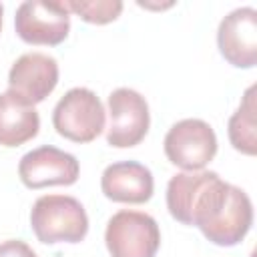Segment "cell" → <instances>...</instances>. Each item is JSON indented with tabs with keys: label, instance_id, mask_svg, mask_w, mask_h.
<instances>
[{
	"label": "cell",
	"instance_id": "1",
	"mask_svg": "<svg viewBox=\"0 0 257 257\" xmlns=\"http://www.w3.org/2000/svg\"><path fill=\"white\" fill-rule=\"evenodd\" d=\"M30 227L40 243H78L88 231V217L74 197L44 195L32 205Z\"/></svg>",
	"mask_w": 257,
	"mask_h": 257
},
{
	"label": "cell",
	"instance_id": "2",
	"mask_svg": "<svg viewBox=\"0 0 257 257\" xmlns=\"http://www.w3.org/2000/svg\"><path fill=\"white\" fill-rule=\"evenodd\" d=\"M56 133L72 143H90L104 128V108L98 96L84 86L70 88L52 110Z\"/></svg>",
	"mask_w": 257,
	"mask_h": 257
},
{
	"label": "cell",
	"instance_id": "3",
	"mask_svg": "<svg viewBox=\"0 0 257 257\" xmlns=\"http://www.w3.org/2000/svg\"><path fill=\"white\" fill-rule=\"evenodd\" d=\"M104 243L110 257H155L161 231L151 215L122 209L108 219Z\"/></svg>",
	"mask_w": 257,
	"mask_h": 257
},
{
	"label": "cell",
	"instance_id": "4",
	"mask_svg": "<svg viewBox=\"0 0 257 257\" xmlns=\"http://www.w3.org/2000/svg\"><path fill=\"white\" fill-rule=\"evenodd\" d=\"M16 34L28 44L56 46L70 30V12L60 0H26L16 8Z\"/></svg>",
	"mask_w": 257,
	"mask_h": 257
},
{
	"label": "cell",
	"instance_id": "5",
	"mask_svg": "<svg viewBox=\"0 0 257 257\" xmlns=\"http://www.w3.org/2000/svg\"><path fill=\"white\" fill-rule=\"evenodd\" d=\"M165 155L183 171H203L217 155V137L209 122L201 118H183L165 135Z\"/></svg>",
	"mask_w": 257,
	"mask_h": 257
},
{
	"label": "cell",
	"instance_id": "6",
	"mask_svg": "<svg viewBox=\"0 0 257 257\" xmlns=\"http://www.w3.org/2000/svg\"><path fill=\"white\" fill-rule=\"evenodd\" d=\"M108 131L106 143L116 149L139 145L151 124L149 104L143 94L133 88H116L108 94Z\"/></svg>",
	"mask_w": 257,
	"mask_h": 257
},
{
	"label": "cell",
	"instance_id": "7",
	"mask_svg": "<svg viewBox=\"0 0 257 257\" xmlns=\"http://www.w3.org/2000/svg\"><path fill=\"white\" fill-rule=\"evenodd\" d=\"M80 165L74 155L64 153L52 145H42L26 153L18 163L20 181L28 189H42L50 185L76 183Z\"/></svg>",
	"mask_w": 257,
	"mask_h": 257
},
{
	"label": "cell",
	"instance_id": "8",
	"mask_svg": "<svg viewBox=\"0 0 257 257\" xmlns=\"http://www.w3.org/2000/svg\"><path fill=\"white\" fill-rule=\"evenodd\" d=\"M217 44L223 58L237 68H251L257 62V10L251 6L229 12L217 30Z\"/></svg>",
	"mask_w": 257,
	"mask_h": 257
},
{
	"label": "cell",
	"instance_id": "9",
	"mask_svg": "<svg viewBox=\"0 0 257 257\" xmlns=\"http://www.w3.org/2000/svg\"><path fill=\"white\" fill-rule=\"evenodd\" d=\"M58 82V62L44 52H26L12 64L8 86L30 104L42 102Z\"/></svg>",
	"mask_w": 257,
	"mask_h": 257
},
{
	"label": "cell",
	"instance_id": "10",
	"mask_svg": "<svg viewBox=\"0 0 257 257\" xmlns=\"http://www.w3.org/2000/svg\"><path fill=\"white\" fill-rule=\"evenodd\" d=\"M100 189L106 199L116 203L141 205L153 197V173L137 161H118L104 169Z\"/></svg>",
	"mask_w": 257,
	"mask_h": 257
},
{
	"label": "cell",
	"instance_id": "11",
	"mask_svg": "<svg viewBox=\"0 0 257 257\" xmlns=\"http://www.w3.org/2000/svg\"><path fill=\"white\" fill-rule=\"evenodd\" d=\"M253 223V205L247 193L235 185L229 187V195L219 215L205 227L201 233L215 245L231 247L237 245L251 229Z\"/></svg>",
	"mask_w": 257,
	"mask_h": 257
},
{
	"label": "cell",
	"instance_id": "12",
	"mask_svg": "<svg viewBox=\"0 0 257 257\" xmlns=\"http://www.w3.org/2000/svg\"><path fill=\"white\" fill-rule=\"evenodd\" d=\"M40 128V116L34 104L12 92H0V145L20 147L34 139Z\"/></svg>",
	"mask_w": 257,
	"mask_h": 257
},
{
	"label": "cell",
	"instance_id": "13",
	"mask_svg": "<svg viewBox=\"0 0 257 257\" xmlns=\"http://www.w3.org/2000/svg\"><path fill=\"white\" fill-rule=\"evenodd\" d=\"M213 175L215 171H183L171 177L167 185V209L173 219L191 225V211Z\"/></svg>",
	"mask_w": 257,
	"mask_h": 257
},
{
	"label": "cell",
	"instance_id": "14",
	"mask_svg": "<svg viewBox=\"0 0 257 257\" xmlns=\"http://www.w3.org/2000/svg\"><path fill=\"white\" fill-rule=\"evenodd\" d=\"M253 94H255V86H249L245 90L243 102L231 114L229 126H227L231 145L239 153L249 155V157H253L257 153V133H255V110H257V104H255V96Z\"/></svg>",
	"mask_w": 257,
	"mask_h": 257
},
{
	"label": "cell",
	"instance_id": "15",
	"mask_svg": "<svg viewBox=\"0 0 257 257\" xmlns=\"http://www.w3.org/2000/svg\"><path fill=\"white\" fill-rule=\"evenodd\" d=\"M64 6L90 24H108L122 12L120 0H68Z\"/></svg>",
	"mask_w": 257,
	"mask_h": 257
},
{
	"label": "cell",
	"instance_id": "16",
	"mask_svg": "<svg viewBox=\"0 0 257 257\" xmlns=\"http://www.w3.org/2000/svg\"><path fill=\"white\" fill-rule=\"evenodd\" d=\"M0 257H38L32 247L20 239H8L0 243Z\"/></svg>",
	"mask_w": 257,
	"mask_h": 257
},
{
	"label": "cell",
	"instance_id": "17",
	"mask_svg": "<svg viewBox=\"0 0 257 257\" xmlns=\"http://www.w3.org/2000/svg\"><path fill=\"white\" fill-rule=\"evenodd\" d=\"M2 12H4V8H2V4H0V30H2Z\"/></svg>",
	"mask_w": 257,
	"mask_h": 257
}]
</instances>
